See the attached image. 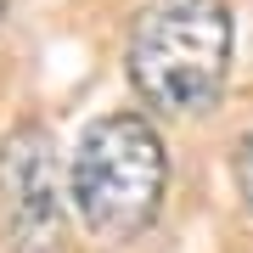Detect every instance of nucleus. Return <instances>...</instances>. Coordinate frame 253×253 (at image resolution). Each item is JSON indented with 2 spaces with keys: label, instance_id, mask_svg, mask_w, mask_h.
<instances>
[{
  "label": "nucleus",
  "instance_id": "f257e3e1",
  "mask_svg": "<svg viewBox=\"0 0 253 253\" xmlns=\"http://www.w3.org/2000/svg\"><path fill=\"white\" fill-rule=\"evenodd\" d=\"M231 11L225 0H152L129 28V79L158 113H203L225 90Z\"/></svg>",
  "mask_w": 253,
  "mask_h": 253
},
{
  "label": "nucleus",
  "instance_id": "f03ea898",
  "mask_svg": "<svg viewBox=\"0 0 253 253\" xmlns=\"http://www.w3.org/2000/svg\"><path fill=\"white\" fill-rule=\"evenodd\" d=\"M163 186H169V152L146 118L113 113L84 129L73 152V203L96 236L124 242L141 225H152Z\"/></svg>",
  "mask_w": 253,
  "mask_h": 253
},
{
  "label": "nucleus",
  "instance_id": "7ed1b4c3",
  "mask_svg": "<svg viewBox=\"0 0 253 253\" xmlns=\"http://www.w3.org/2000/svg\"><path fill=\"white\" fill-rule=\"evenodd\" d=\"M0 236L17 253H51L62 242V163L34 124L0 146Z\"/></svg>",
  "mask_w": 253,
  "mask_h": 253
},
{
  "label": "nucleus",
  "instance_id": "20e7f679",
  "mask_svg": "<svg viewBox=\"0 0 253 253\" xmlns=\"http://www.w3.org/2000/svg\"><path fill=\"white\" fill-rule=\"evenodd\" d=\"M231 169H236V191H242V203H248V214H253V135H248L242 146H236Z\"/></svg>",
  "mask_w": 253,
  "mask_h": 253
},
{
  "label": "nucleus",
  "instance_id": "39448f33",
  "mask_svg": "<svg viewBox=\"0 0 253 253\" xmlns=\"http://www.w3.org/2000/svg\"><path fill=\"white\" fill-rule=\"evenodd\" d=\"M0 17H6V0H0Z\"/></svg>",
  "mask_w": 253,
  "mask_h": 253
}]
</instances>
